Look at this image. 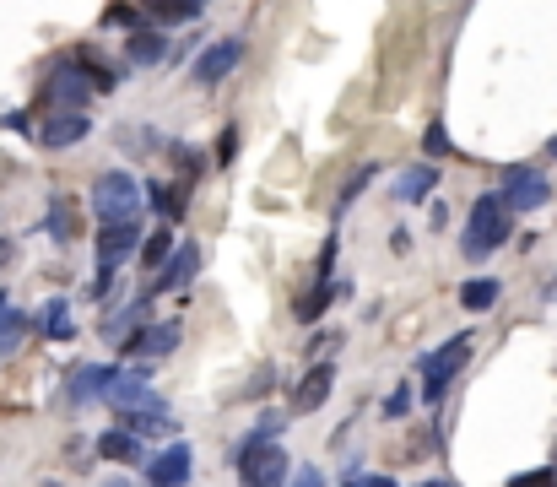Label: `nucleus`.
Masks as SVG:
<instances>
[{
  "label": "nucleus",
  "mask_w": 557,
  "mask_h": 487,
  "mask_svg": "<svg viewBox=\"0 0 557 487\" xmlns=\"http://www.w3.org/2000/svg\"><path fill=\"white\" fill-rule=\"evenodd\" d=\"M466 358H471V336H449L439 352H428V358H422V374H428V379H422V401L439 406L449 396V385L460 379Z\"/></svg>",
  "instance_id": "obj_3"
},
{
  "label": "nucleus",
  "mask_w": 557,
  "mask_h": 487,
  "mask_svg": "<svg viewBox=\"0 0 557 487\" xmlns=\"http://www.w3.org/2000/svg\"><path fill=\"white\" fill-rule=\"evenodd\" d=\"M109 487H130V482H125V477H114V482H109Z\"/></svg>",
  "instance_id": "obj_41"
},
{
  "label": "nucleus",
  "mask_w": 557,
  "mask_h": 487,
  "mask_svg": "<svg viewBox=\"0 0 557 487\" xmlns=\"http://www.w3.org/2000/svg\"><path fill=\"white\" fill-rule=\"evenodd\" d=\"M330 390H336V363H314L309 374H303L293 406H298V412H320V406L330 401Z\"/></svg>",
  "instance_id": "obj_15"
},
{
  "label": "nucleus",
  "mask_w": 557,
  "mask_h": 487,
  "mask_svg": "<svg viewBox=\"0 0 557 487\" xmlns=\"http://www.w3.org/2000/svg\"><path fill=\"white\" fill-rule=\"evenodd\" d=\"M141 11H147V22H157V28H179V22L201 17L206 0H141Z\"/></svg>",
  "instance_id": "obj_17"
},
{
  "label": "nucleus",
  "mask_w": 557,
  "mask_h": 487,
  "mask_svg": "<svg viewBox=\"0 0 557 487\" xmlns=\"http://www.w3.org/2000/svg\"><path fill=\"white\" fill-rule=\"evenodd\" d=\"M233 157H238V130H222V136H217V163L228 168Z\"/></svg>",
  "instance_id": "obj_33"
},
{
  "label": "nucleus",
  "mask_w": 557,
  "mask_h": 487,
  "mask_svg": "<svg viewBox=\"0 0 557 487\" xmlns=\"http://www.w3.org/2000/svg\"><path fill=\"white\" fill-rule=\"evenodd\" d=\"M71 55L82 60V71L92 76V87H98V92H114V87H119V76H114V71H109V65H103L98 55H92V49H71Z\"/></svg>",
  "instance_id": "obj_27"
},
{
  "label": "nucleus",
  "mask_w": 557,
  "mask_h": 487,
  "mask_svg": "<svg viewBox=\"0 0 557 487\" xmlns=\"http://www.w3.org/2000/svg\"><path fill=\"white\" fill-rule=\"evenodd\" d=\"M238 477H244V487H287V477H293V460L282 455V444H260V450L238 455Z\"/></svg>",
  "instance_id": "obj_4"
},
{
  "label": "nucleus",
  "mask_w": 557,
  "mask_h": 487,
  "mask_svg": "<svg viewBox=\"0 0 557 487\" xmlns=\"http://www.w3.org/2000/svg\"><path fill=\"white\" fill-rule=\"evenodd\" d=\"M6 260H11V244H0V266H6Z\"/></svg>",
  "instance_id": "obj_40"
},
{
  "label": "nucleus",
  "mask_w": 557,
  "mask_h": 487,
  "mask_svg": "<svg viewBox=\"0 0 557 487\" xmlns=\"http://www.w3.org/2000/svg\"><path fill=\"white\" fill-rule=\"evenodd\" d=\"M509 233H514V206L493 190V195H482V201L471 206L466 233H460V255H466V260H487L493 249L509 244Z\"/></svg>",
  "instance_id": "obj_1"
},
{
  "label": "nucleus",
  "mask_w": 557,
  "mask_h": 487,
  "mask_svg": "<svg viewBox=\"0 0 557 487\" xmlns=\"http://www.w3.org/2000/svg\"><path fill=\"white\" fill-rule=\"evenodd\" d=\"M406 412H411V385H395L390 396H384V417H390V423H401Z\"/></svg>",
  "instance_id": "obj_32"
},
{
  "label": "nucleus",
  "mask_w": 557,
  "mask_h": 487,
  "mask_svg": "<svg viewBox=\"0 0 557 487\" xmlns=\"http://www.w3.org/2000/svg\"><path fill=\"white\" fill-rule=\"evenodd\" d=\"M433 184H439V163H417V168H406V174L395 179V201L417 206V201H428Z\"/></svg>",
  "instance_id": "obj_18"
},
{
  "label": "nucleus",
  "mask_w": 557,
  "mask_h": 487,
  "mask_svg": "<svg viewBox=\"0 0 557 487\" xmlns=\"http://www.w3.org/2000/svg\"><path fill=\"white\" fill-rule=\"evenodd\" d=\"M44 228L55 233V239H71V233H76V217H71V201H65V195H55V201H49Z\"/></svg>",
  "instance_id": "obj_29"
},
{
  "label": "nucleus",
  "mask_w": 557,
  "mask_h": 487,
  "mask_svg": "<svg viewBox=\"0 0 557 487\" xmlns=\"http://www.w3.org/2000/svg\"><path fill=\"white\" fill-rule=\"evenodd\" d=\"M363 487H395V477H368Z\"/></svg>",
  "instance_id": "obj_39"
},
{
  "label": "nucleus",
  "mask_w": 557,
  "mask_h": 487,
  "mask_svg": "<svg viewBox=\"0 0 557 487\" xmlns=\"http://www.w3.org/2000/svg\"><path fill=\"white\" fill-rule=\"evenodd\" d=\"M503 201L514 206V212H536V206H547V195H552V184L541 168H530V163H514L509 174H503Z\"/></svg>",
  "instance_id": "obj_6"
},
{
  "label": "nucleus",
  "mask_w": 557,
  "mask_h": 487,
  "mask_svg": "<svg viewBox=\"0 0 557 487\" xmlns=\"http://www.w3.org/2000/svg\"><path fill=\"white\" fill-rule=\"evenodd\" d=\"M341 293H352V282H330V276H320V282L309 287V298H298V309H293V314H298L303 325H309V320H320V314L336 304Z\"/></svg>",
  "instance_id": "obj_19"
},
{
  "label": "nucleus",
  "mask_w": 557,
  "mask_h": 487,
  "mask_svg": "<svg viewBox=\"0 0 557 487\" xmlns=\"http://www.w3.org/2000/svg\"><path fill=\"white\" fill-rule=\"evenodd\" d=\"M428 487H449V482H428Z\"/></svg>",
  "instance_id": "obj_42"
},
{
  "label": "nucleus",
  "mask_w": 557,
  "mask_h": 487,
  "mask_svg": "<svg viewBox=\"0 0 557 487\" xmlns=\"http://www.w3.org/2000/svg\"><path fill=\"white\" fill-rule=\"evenodd\" d=\"M190 477H195V450H190L184 439L168 444L163 455L147 460V482H152V487H184Z\"/></svg>",
  "instance_id": "obj_9"
},
{
  "label": "nucleus",
  "mask_w": 557,
  "mask_h": 487,
  "mask_svg": "<svg viewBox=\"0 0 557 487\" xmlns=\"http://www.w3.org/2000/svg\"><path fill=\"white\" fill-rule=\"evenodd\" d=\"M557 477H552V471H536V477H520V482H514V487H552Z\"/></svg>",
  "instance_id": "obj_35"
},
{
  "label": "nucleus",
  "mask_w": 557,
  "mask_h": 487,
  "mask_svg": "<svg viewBox=\"0 0 557 487\" xmlns=\"http://www.w3.org/2000/svg\"><path fill=\"white\" fill-rule=\"evenodd\" d=\"M141 249V222H103L98 228V271H119Z\"/></svg>",
  "instance_id": "obj_8"
},
{
  "label": "nucleus",
  "mask_w": 557,
  "mask_h": 487,
  "mask_svg": "<svg viewBox=\"0 0 557 487\" xmlns=\"http://www.w3.org/2000/svg\"><path fill=\"white\" fill-rule=\"evenodd\" d=\"M179 341H184V325L179 320H157V325L147 320V331H141L136 341H125L119 352H130V358H168Z\"/></svg>",
  "instance_id": "obj_11"
},
{
  "label": "nucleus",
  "mask_w": 557,
  "mask_h": 487,
  "mask_svg": "<svg viewBox=\"0 0 557 487\" xmlns=\"http://www.w3.org/2000/svg\"><path fill=\"white\" fill-rule=\"evenodd\" d=\"M422 152H428L433 163H439V157H449V130H444V120L428 125V136H422Z\"/></svg>",
  "instance_id": "obj_31"
},
{
  "label": "nucleus",
  "mask_w": 557,
  "mask_h": 487,
  "mask_svg": "<svg viewBox=\"0 0 557 487\" xmlns=\"http://www.w3.org/2000/svg\"><path fill=\"white\" fill-rule=\"evenodd\" d=\"M238 60H244V44H238V38H217V44H211L206 55L195 60V71H190V76H195L201 87H217V82L233 71Z\"/></svg>",
  "instance_id": "obj_12"
},
{
  "label": "nucleus",
  "mask_w": 557,
  "mask_h": 487,
  "mask_svg": "<svg viewBox=\"0 0 557 487\" xmlns=\"http://www.w3.org/2000/svg\"><path fill=\"white\" fill-rule=\"evenodd\" d=\"M98 455L103 460H147V444H141V433H130L125 423L98 433Z\"/></svg>",
  "instance_id": "obj_20"
},
{
  "label": "nucleus",
  "mask_w": 557,
  "mask_h": 487,
  "mask_svg": "<svg viewBox=\"0 0 557 487\" xmlns=\"http://www.w3.org/2000/svg\"><path fill=\"white\" fill-rule=\"evenodd\" d=\"M374 179H379V163H363V168H357V174H352L347 184H341V201H336V212H347V206H352V201H357V195H363Z\"/></svg>",
  "instance_id": "obj_28"
},
{
  "label": "nucleus",
  "mask_w": 557,
  "mask_h": 487,
  "mask_svg": "<svg viewBox=\"0 0 557 487\" xmlns=\"http://www.w3.org/2000/svg\"><path fill=\"white\" fill-rule=\"evenodd\" d=\"M28 314H22L17 304H11V293H0V352H17L22 336H28Z\"/></svg>",
  "instance_id": "obj_23"
},
{
  "label": "nucleus",
  "mask_w": 557,
  "mask_h": 487,
  "mask_svg": "<svg viewBox=\"0 0 557 487\" xmlns=\"http://www.w3.org/2000/svg\"><path fill=\"white\" fill-rule=\"evenodd\" d=\"M428 222H433V228H444V222H449V206L433 201V206H428Z\"/></svg>",
  "instance_id": "obj_36"
},
{
  "label": "nucleus",
  "mask_w": 557,
  "mask_h": 487,
  "mask_svg": "<svg viewBox=\"0 0 557 487\" xmlns=\"http://www.w3.org/2000/svg\"><path fill=\"white\" fill-rule=\"evenodd\" d=\"M141 184L136 174H125V168H103L98 179H92V217H98V228L103 222H130V217H141Z\"/></svg>",
  "instance_id": "obj_2"
},
{
  "label": "nucleus",
  "mask_w": 557,
  "mask_h": 487,
  "mask_svg": "<svg viewBox=\"0 0 557 487\" xmlns=\"http://www.w3.org/2000/svg\"><path fill=\"white\" fill-rule=\"evenodd\" d=\"M498 293H503V287H498V276H471V282L460 287V304H466L471 314H487V309L498 304Z\"/></svg>",
  "instance_id": "obj_25"
},
{
  "label": "nucleus",
  "mask_w": 557,
  "mask_h": 487,
  "mask_svg": "<svg viewBox=\"0 0 557 487\" xmlns=\"http://www.w3.org/2000/svg\"><path fill=\"white\" fill-rule=\"evenodd\" d=\"M195 271H201V249H195V244H179V249H174V260L157 271L152 293H184V287L195 282Z\"/></svg>",
  "instance_id": "obj_14"
},
{
  "label": "nucleus",
  "mask_w": 557,
  "mask_h": 487,
  "mask_svg": "<svg viewBox=\"0 0 557 487\" xmlns=\"http://www.w3.org/2000/svg\"><path fill=\"white\" fill-rule=\"evenodd\" d=\"M109 401L119 406V412H168V401L152 390L147 368H125V374L109 385Z\"/></svg>",
  "instance_id": "obj_7"
},
{
  "label": "nucleus",
  "mask_w": 557,
  "mask_h": 487,
  "mask_svg": "<svg viewBox=\"0 0 557 487\" xmlns=\"http://www.w3.org/2000/svg\"><path fill=\"white\" fill-rule=\"evenodd\" d=\"M174 249H179L174 228H157V233H147V239H141V266H147V271H163L168 260H174Z\"/></svg>",
  "instance_id": "obj_24"
},
{
  "label": "nucleus",
  "mask_w": 557,
  "mask_h": 487,
  "mask_svg": "<svg viewBox=\"0 0 557 487\" xmlns=\"http://www.w3.org/2000/svg\"><path fill=\"white\" fill-rule=\"evenodd\" d=\"M147 298H152V293L130 298V304H125V309H119V314H114V320H109V325H103V336H109V341H114V347H125V341H136L141 331H147Z\"/></svg>",
  "instance_id": "obj_16"
},
{
  "label": "nucleus",
  "mask_w": 557,
  "mask_h": 487,
  "mask_svg": "<svg viewBox=\"0 0 557 487\" xmlns=\"http://www.w3.org/2000/svg\"><path fill=\"white\" fill-rule=\"evenodd\" d=\"M147 201H152V212H163L168 222H174V217L184 212V206H179V195L168 190V184H147Z\"/></svg>",
  "instance_id": "obj_30"
},
{
  "label": "nucleus",
  "mask_w": 557,
  "mask_h": 487,
  "mask_svg": "<svg viewBox=\"0 0 557 487\" xmlns=\"http://www.w3.org/2000/svg\"><path fill=\"white\" fill-rule=\"evenodd\" d=\"M119 423H125L130 433H141V439H163V433L179 428L168 412H119Z\"/></svg>",
  "instance_id": "obj_26"
},
{
  "label": "nucleus",
  "mask_w": 557,
  "mask_h": 487,
  "mask_svg": "<svg viewBox=\"0 0 557 487\" xmlns=\"http://www.w3.org/2000/svg\"><path fill=\"white\" fill-rule=\"evenodd\" d=\"M552 298H557V282H552Z\"/></svg>",
  "instance_id": "obj_43"
},
{
  "label": "nucleus",
  "mask_w": 557,
  "mask_h": 487,
  "mask_svg": "<svg viewBox=\"0 0 557 487\" xmlns=\"http://www.w3.org/2000/svg\"><path fill=\"white\" fill-rule=\"evenodd\" d=\"M87 130H92V120H87L82 109H49V120L38 125V141H44L49 152H60V147L87 141Z\"/></svg>",
  "instance_id": "obj_10"
},
{
  "label": "nucleus",
  "mask_w": 557,
  "mask_h": 487,
  "mask_svg": "<svg viewBox=\"0 0 557 487\" xmlns=\"http://www.w3.org/2000/svg\"><path fill=\"white\" fill-rule=\"evenodd\" d=\"M368 477H363V471H357V466H347V477H341V487H363Z\"/></svg>",
  "instance_id": "obj_38"
},
{
  "label": "nucleus",
  "mask_w": 557,
  "mask_h": 487,
  "mask_svg": "<svg viewBox=\"0 0 557 487\" xmlns=\"http://www.w3.org/2000/svg\"><path fill=\"white\" fill-rule=\"evenodd\" d=\"M125 55L136 60V65H157V60L168 55V38L152 33V22H141V28H130V38H125Z\"/></svg>",
  "instance_id": "obj_21"
},
{
  "label": "nucleus",
  "mask_w": 557,
  "mask_h": 487,
  "mask_svg": "<svg viewBox=\"0 0 557 487\" xmlns=\"http://www.w3.org/2000/svg\"><path fill=\"white\" fill-rule=\"evenodd\" d=\"M49 103H55V109H87L92 103V76L82 71V60L76 55H65L55 71H49Z\"/></svg>",
  "instance_id": "obj_5"
},
{
  "label": "nucleus",
  "mask_w": 557,
  "mask_h": 487,
  "mask_svg": "<svg viewBox=\"0 0 557 487\" xmlns=\"http://www.w3.org/2000/svg\"><path fill=\"white\" fill-rule=\"evenodd\" d=\"M38 331L49 341H76V320H71V304L65 298H49L44 309H38Z\"/></svg>",
  "instance_id": "obj_22"
},
{
  "label": "nucleus",
  "mask_w": 557,
  "mask_h": 487,
  "mask_svg": "<svg viewBox=\"0 0 557 487\" xmlns=\"http://www.w3.org/2000/svg\"><path fill=\"white\" fill-rule=\"evenodd\" d=\"M119 379V368L114 363H82L71 374V390H65V396H71L76 406L82 401H109V385Z\"/></svg>",
  "instance_id": "obj_13"
},
{
  "label": "nucleus",
  "mask_w": 557,
  "mask_h": 487,
  "mask_svg": "<svg viewBox=\"0 0 557 487\" xmlns=\"http://www.w3.org/2000/svg\"><path fill=\"white\" fill-rule=\"evenodd\" d=\"M287 487H325V471H320V466H298Z\"/></svg>",
  "instance_id": "obj_34"
},
{
  "label": "nucleus",
  "mask_w": 557,
  "mask_h": 487,
  "mask_svg": "<svg viewBox=\"0 0 557 487\" xmlns=\"http://www.w3.org/2000/svg\"><path fill=\"white\" fill-rule=\"evenodd\" d=\"M390 249H395V255H406V249H411V233L395 228V233H390Z\"/></svg>",
  "instance_id": "obj_37"
}]
</instances>
